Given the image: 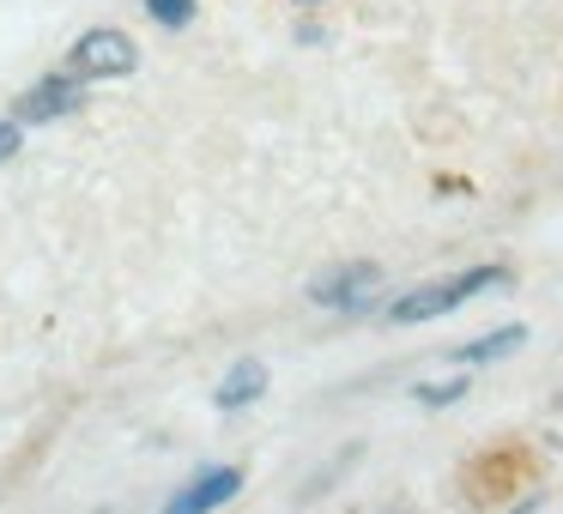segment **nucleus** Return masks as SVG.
Returning a JSON list of instances; mask_svg holds the SVG:
<instances>
[{
	"mask_svg": "<svg viewBox=\"0 0 563 514\" xmlns=\"http://www.w3.org/2000/svg\"><path fill=\"white\" fill-rule=\"evenodd\" d=\"M497 284H509V267H466V272H454V279H437V284H418V291H406L400 303L388 309V321H394V327H418V321L454 315L466 297L497 291Z\"/></svg>",
	"mask_w": 563,
	"mask_h": 514,
	"instance_id": "1",
	"label": "nucleus"
},
{
	"mask_svg": "<svg viewBox=\"0 0 563 514\" xmlns=\"http://www.w3.org/2000/svg\"><path fill=\"white\" fill-rule=\"evenodd\" d=\"M19 146H25V127H19L13 115H0V164L19 158Z\"/></svg>",
	"mask_w": 563,
	"mask_h": 514,
	"instance_id": "10",
	"label": "nucleus"
},
{
	"mask_svg": "<svg viewBox=\"0 0 563 514\" xmlns=\"http://www.w3.org/2000/svg\"><path fill=\"white\" fill-rule=\"evenodd\" d=\"M376 291H382L376 260H345V267H328V272L309 279V297H316L321 309H364Z\"/></svg>",
	"mask_w": 563,
	"mask_h": 514,
	"instance_id": "3",
	"label": "nucleus"
},
{
	"mask_svg": "<svg viewBox=\"0 0 563 514\" xmlns=\"http://www.w3.org/2000/svg\"><path fill=\"white\" fill-rule=\"evenodd\" d=\"M79 98H86V86H79L74 74H49V79H37L31 91H19L13 122H19V127H31V122H55V115L79 110Z\"/></svg>",
	"mask_w": 563,
	"mask_h": 514,
	"instance_id": "4",
	"label": "nucleus"
},
{
	"mask_svg": "<svg viewBox=\"0 0 563 514\" xmlns=\"http://www.w3.org/2000/svg\"><path fill=\"white\" fill-rule=\"evenodd\" d=\"M461 393H466V376H449V381H418L412 400H424V405H454Z\"/></svg>",
	"mask_w": 563,
	"mask_h": 514,
	"instance_id": "8",
	"label": "nucleus"
},
{
	"mask_svg": "<svg viewBox=\"0 0 563 514\" xmlns=\"http://www.w3.org/2000/svg\"><path fill=\"white\" fill-rule=\"evenodd\" d=\"M146 13L158 19L164 31H183L188 19H195V0H146Z\"/></svg>",
	"mask_w": 563,
	"mask_h": 514,
	"instance_id": "9",
	"label": "nucleus"
},
{
	"mask_svg": "<svg viewBox=\"0 0 563 514\" xmlns=\"http://www.w3.org/2000/svg\"><path fill=\"white\" fill-rule=\"evenodd\" d=\"M134 67H140V55H134V43H128V31H115V25L86 31V37L67 49V74H74L79 86H91V79H128Z\"/></svg>",
	"mask_w": 563,
	"mask_h": 514,
	"instance_id": "2",
	"label": "nucleus"
},
{
	"mask_svg": "<svg viewBox=\"0 0 563 514\" xmlns=\"http://www.w3.org/2000/svg\"><path fill=\"white\" fill-rule=\"evenodd\" d=\"M394 514H400V509H394Z\"/></svg>",
	"mask_w": 563,
	"mask_h": 514,
	"instance_id": "13",
	"label": "nucleus"
},
{
	"mask_svg": "<svg viewBox=\"0 0 563 514\" xmlns=\"http://www.w3.org/2000/svg\"><path fill=\"white\" fill-rule=\"evenodd\" d=\"M515 514H533V496H527V502H521V509H515Z\"/></svg>",
	"mask_w": 563,
	"mask_h": 514,
	"instance_id": "11",
	"label": "nucleus"
},
{
	"mask_svg": "<svg viewBox=\"0 0 563 514\" xmlns=\"http://www.w3.org/2000/svg\"><path fill=\"white\" fill-rule=\"evenodd\" d=\"M303 7H316V0H303Z\"/></svg>",
	"mask_w": 563,
	"mask_h": 514,
	"instance_id": "12",
	"label": "nucleus"
},
{
	"mask_svg": "<svg viewBox=\"0 0 563 514\" xmlns=\"http://www.w3.org/2000/svg\"><path fill=\"white\" fill-rule=\"evenodd\" d=\"M236 490H243V466H207L195 484H183L164 502V514H212L219 502H231Z\"/></svg>",
	"mask_w": 563,
	"mask_h": 514,
	"instance_id": "5",
	"label": "nucleus"
},
{
	"mask_svg": "<svg viewBox=\"0 0 563 514\" xmlns=\"http://www.w3.org/2000/svg\"><path fill=\"white\" fill-rule=\"evenodd\" d=\"M515 345H527V327H497V333H485V339H473V345H461V351H449L454 364H497V357H509Z\"/></svg>",
	"mask_w": 563,
	"mask_h": 514,
	"instance_id": "7",
	"label": "nucleus"
},
{
	"mask_svg": "<svg viewBox=\"0 0 563 514\" xmlns=\"http://www.w3.org/2000/svg\"><path fill=\"white\" fill-rule=\"evenodd\" d=\"M261 393H267V364H261V357H236V364L224 369V381L212 388V405L236 412V405H255Z\"/></svg>",
	"mask_w": 563,
	"mask_h": 514,
	"instance_id": "6",
	"label": "nucleus"
}]
</instances>
